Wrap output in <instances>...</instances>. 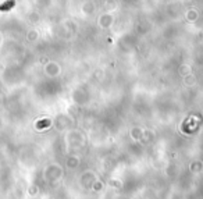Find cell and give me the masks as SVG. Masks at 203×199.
Wrapping results in <instances>:
<instances>
[{"label":"cell","mask_w":203,"mask_h":199,"mask_svg":"<svg viewBox=\"0 0 203 199\" xmlns=\"http://www.w3.org/2000/svg\"><path fill=\"white\" fill-rule=\"evenodd\" d=\"M47 125H49V121H47V120H43V121L38 123V128H43V127H47Z\"/></svg>","instance_id":"obj_1"}]
</instances>
